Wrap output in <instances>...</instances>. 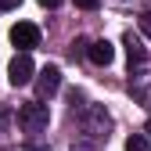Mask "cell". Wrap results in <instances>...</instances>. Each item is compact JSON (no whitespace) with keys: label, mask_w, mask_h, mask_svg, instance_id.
I'll list each match as a JSON object with an SVG mask.
<instances>
[{"label":"cell","mask_w":151,"mask_h":151,"mask_svg":"<svg viewBox=\"0 0 151 151\" xmlns=\"http://www.w3.org/2000/svg\"><path fill=\"white\" fill-rule=\"evenodd\" d=\"M86 111V122H83V133H90V147L93 144H101V140H108V129H111V115H108V111L101 108V104H90V108H83Z\"/></svg>","instance_id":"cell-1"},{"label":"cell","mask_w":151,"mask_h":151,"mask_svg":"<svg viewBox=\"0 0 151 151\" xmlns=\"http://www.w3.org/2000/svg\"><path fill=\"white\" fill-rule=\"evenodd\" d=\"M14 119H18V126H22L25 133H43L47 122H50V111L40 101H29V104H22V108L14 111Z\"/></svg>","instance_id":"cell-2"},{"label":"cell","mask_w":151,"mask_h":151,"mask_svg":"<svg viewBox=\"0 0 151 151\" xmlns=\"http://www.w3.org/2000/svg\"><path fill=\"white\" fill-rule=\"evenodd\" d=\"M11 43L18 47V54H29L36 43H40V29H36L32 22H18V25H11Z\"/></svg>","instance_id":"cell-3"},{"label":"cell","mask_w":151,"mask_h":151,"mask_svg":"<svg viewBox=\"0 0 151 151\" xmlns=\"http://www.w3.org/2000/svg\"><path fill=\"white\" fill-rule=\"evenodd\" d=\"M58 90H61V68L58 65H47L40 72V79H36V97H40V101H50Z\"/></svg>","instance_id":"cell-4"},{"label":"cell","mask_w":151,"mask_h":151,"mask_svg":"<svg viewBox=\"0 0 151 151\" xmlns=\"http://www.w3.org/2000/svg\"><path fill=\"white\" fill-rule=\"evenodd\" d=\"M32 72H36V65H32L29 54H14L11 65H7V79H11V86H25L32 79Z\"/></svg>","instance_id":"cell-5"},{"label":"cell","mask_w":151,"mask_h":151,"mask_svg":"<svg viewBox=\"0 0 151 151\" xmlns=\"http://www.w3.org/2000/svg\"><path fill=\"white\" fill-rule=\"evenodd\" d=\"M86 58L93 65H111L115 61V47H111L108 40H93V43H86Z\"/></svg>","instance_id":"cell-6"},{"label":"cell","mask_w":151,"mask_h":151,"mask_svg":"<svg viewBox=\"0 0 151 151\" xmlns=\"http://www.w3.org/2000/svg\"><path fill=\"white\" fill-rule=\"evenodd\" d=\"M122 47H126V54H129V68H140V65L147 61V50H144V43H140V36L126 32V36H122Z\"/></svg>","instance_id":"cell-7"},{"label":"cell","mask_w":151,"mask_h":151,"mask_svg":"<svg viewBox=\"0 0 151 151\" xmlns=\"http://www.w3.org/2000/svg\"><path fill=\"white\" fill-rule=\"evenodd\" d=\"M129 93H133L137 101L151 104V76H137V79H129Z\"/></svg>","instance_id":"cell-8"},{"label":"cell","mask_w":151,"mask_h":151,"mask_svg":"<svg viewBox=\"0 0 151 151\" xmlns=\"http://www.w3.org/2000/svg\"><path fill=\"white\" fill-rule=\"evenodd\" d=\"M147 147H151V140L144 133H133V137L126 140V151H147Z\"/></svg>","instance_id":"cell-9"},{"label":"cell","mask_w":151,"mask_h":151,"mask_svg":"<svg viewBox=\"0 0 151 151\" xmlns=\"http://www.w3.org/2000/svg\"><path fill=\"white\" fill-rule=\"evenodd\" d=\"M11 122H14V111H11L7 104H0V129H7Z\"/></svg>","instance_id":"cell-10"},{"label":"cell","mask_w":151,"mask_h":151,"mask_svg":"<svg viewBox=\"0 0 151 151\" xmlns=\"http://www.w3.org/2000/svg\"><path fill=\"white\" fill-rule=\"evenodd\" d=\"M140 32H144V36H151V11H144V14H140Z\"/></svg>","instance_id":"cell-11"},{"label":"cell","mask_w":151,"mask_h":151,"mask_svg":"<svg viewBox=\"0 0 151 151\" xmlns=\"http://www.w3.org/2000/svg\"><path fill=\"white\" fill-rule=\"evenodd\" d=\"M97 4H101V0H76V7H83V11H93Z\"/></svg>","instance_id":"cell-12"},{"label":"cell","mask_w":151,"mask_h":151,"mask_svg":"<svg viewBox=\"0 0 151 151\" xmlns=\"http://www.w3.org/2000/svg\"><path fill=\"white\" fill-rule=\"evenodd\" d=\"M22 0H0V11H11V7H18Z\"/></svg>","instance_id":"cell-13"},{"label":"cell","mask_w":151,"mask_h":151,"mask_svg":"<svg viewBox=\"0 0 151 151\" xmlns=\"http://www.w3.org/2000/svg\"><path fill=\"white\" fill-rule=\"evenodd\" d=\"M40 4H43V7H50V11H54V7H61V0H40Z\"/></svg>","instance_id":"cell-14"},{"label":"cell","mask_w":151,"mask_h":151,"mask_svg":"<svg viewBox=\"0 0 151 151\" xmlns=\"http://www.w3.org/2000/svg\"><path fill=\"white\" fill-rule=\"evenodd\" d=\"M4 151H40V147H4Z\"/></svg>","instance_id":"cell-15"},{"label":"cell","mask_w":151,"mask_h":151,"mask_svg":"<svg viewBox=\"0 0 151 151\" xmlns=\"http://www.w3.org/2000/svg\"><path fill=\"white\" fill-rule=\"evenodd\" d=\"M144 133H147V140H151V122H147V126H144Z\"/></svg>","instance_id":"cell-16"}]
</instances>
